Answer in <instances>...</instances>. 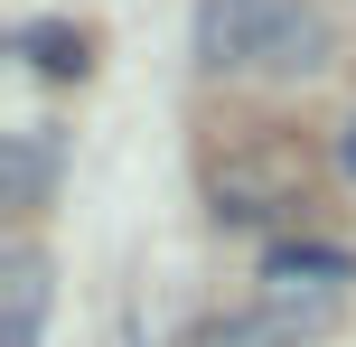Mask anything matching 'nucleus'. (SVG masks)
Masks as SVG:
<instances>
[{
  "instance_id": "nucleus-1",
  "label": "nucleus",
  "mask_w": 356,
  "mask_h": 347,
  "mask_svg": "<svg viewBox=\"0 0 356 347\" xmlns=\"http://www.w3.org/2000/svg\"><path fill=\"white\" fill-rule=\"evenodd\" d=\"M188 47L207 75H319L328 19L309 0H197Z\"/></svg>"
},
{
  "instance_id": "nucleus-2",
  "label": "nucleus",
  "mask_w": 356,
  "mask_h": 347,
  "mask_svg": "<svg viewBox=\"0 0 356 347\" xmlns=\"http://www.w3.org/2000/svg\"><path fill=\"white\" fill-rule=\"evenodd\" d=\"M38 319H47V254L10 244L0 254V347H38Z\"/></svg>"
},
{
  "instance_id": "nucleus-3",
  "label": "nucleus",
  "mask_w": 356,
  "mask_h": 347,
  "mask_svg": "<svg viewBox=\"0 0 356 347\" xmlns=\"http://www.w3.org/2000/svg\"><path fill=\"white\" fill-rule=\"evenodd\" d=\"M47 179H56V141L47 131H19V141L0 150V197L10 207H47Z\"/></svg>"
},
{
  "instance_id": "nucleus-4",
  "label": "nucleus",
  "mask_w": 356,
  "mask_h": 347,
  "mask_svg": "<svg viewBox=\"0 0 356 347\" xmlns=\"http://www.w3.org/2000/svg\"><path fill=\"white\" fill-rule=\"evenodd\" d=\"M10 47L29 56L38 75H85V66H94V56H85V29H66V19H29Z\"/></svg>"
},
{
  "instance_id": "nucleus-5",
  "label": "nucleus",
  "mask_w": 356,
  "mask_h": 347,
  "mask_svg": "<svg viewBox=\"0 0 356 347\" xmlns=\"http://www.w3.org/2000/svg\"><path fill=\"white\" fill-rule=\"evenodd\" d=\"M263 273L272 282H319V291H338V282H356V254H338V244H272Z\"/></svg>"
},
{
  "instance_id": "nucleus-6",
  "label": "nucleus",
  "mask_w": 356,
  "mask_h": 347,
  "mask_svg": "<svg viewBox=\"0 0 356 347\" xmlns=\"http://www.w3.org/2000/svg\"><path fill=\"white\" fill-rule=\"evenodd\" d=\"M338 169H347V179H356V122L338 131Z\"/></svg>"
}]
</instances>
